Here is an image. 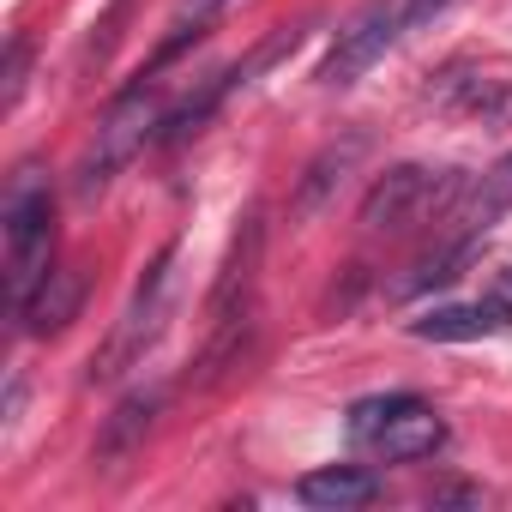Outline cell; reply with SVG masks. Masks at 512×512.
Returning a JSON list of instances; mask_svg holds the SVG:
<instances>
[{
	"label": "cell",
	"instance_id": "cell-11",
	"mask_svg": "<svg viewBox=\"0 0 512 512\" xmlns=\"http://www.w3.org/2000/svg\"><path fill=\"white\" fill-rule=\"evenodd\" d=\"M374 494H380V482L362 464H326V470H308L296 482V500L314 512H350V506H368Z\"/></svg>",
	"mask_w": 512,
	"mask_h": 512
},
{
	"label": "cell",
	"instance_id": "cell-6",
	"mask_svg": "<svg viewBox=\"0 0 512 512\" xmlns=\"http://www.w3.org/2000/svg\"><path fill=\"white\" fill-rule=\"evenodd\" d=\"M428 109L470 115V121H506L512 115V79H494L482 61H446L428 85Z\"/></svg>",
	"mask_w": 512,
	"mask_h": 512
},
{
	"label": "cell",
	"instance_id": "cell-5",
	"mask_svg": "<svg viewBox=\"0 0 512 512\" xmlns=\"http://www.w3.org/2000/svg\"><path fill=\"white\" fill-rule=\"evenodd\" d=\"M404 31V13L392 7V0H368V7L338 31V43H332V55L320 61V85H332V91H344V85H356L386 49H392V37Z\"/></svg>",
	"mask_w": 512,
	"mask_h": 512
},
{
	"label": "cell",
	"instance_id": "cell-15",
	"mask_svg": "<svg viewBox=\"0 0 512 512\" xmlns=\"http://www.w3.org/2000/svg\"><path fill=\"white\" fill-rule=\"evenodd\" d=\"M506 211H512V157H500V163L482 175V187L470 193V205H464V235H476V241H482Z\"/></svg>",
	"mask_w": 512,
	"mask_h": 512
},
{
	"label": "cell",
	"instance_id": "cell-22",
	"mask_svg": "<svg viewBox=\"0 0 512 512\" xmlns=\"http://www.w3.org/2000/svg\"><path fill=\"white\" fill-rule=\"evenodd\" d=\"M506 290H512V266H506Z\"/></svg>",
	"mask_w": 512,
	"mask_h": 512
},
{
	"label": "cell",
	"instance_id": "cell-17",
	"mask_svg": "<svg viewBox=\"0 0 512 512\" xmlns=\"http://www.w3.org/2000/svg\"><path fill=\"white\" fill-rule=\"evenodd\" d=\"M410 404H422V398H416V392H386V398H362V404H350V440L374 446V434H380L392 416H404Z\"/></svg>",
	"mask_w": 512,
	"mask_h": 512
},
{
	"label": "cell",
	"instance_id": "cell-14",
	"mask_svg": "<svg viewBox=\"0 0 512 512\" xmlns=\"http://www.w3.org/2000/svg\"><path fill=\"white\" fill-rule=\"evenodd\" d=\"M247 344H253V308L217 314V320H211V344H205V356H199V374H193V386H217L229 368H241Z\"/></svg>",
	"mask_w": 512,
	"mask_h": 512
},
{
	"label": "cell",
	"instance_id": "cell-10",
	"mask_svg": "<svg viewBox=\"0 0 512 512\" xmlns=\"http://www.w3.org/2000/svg\"><path fill=\"white\" fill-rule=\"evenodd\" d=\"M79 302H85V272H73V266H55L37 290H31V302L19 308V320H25V332H37V338H55V332H67L73 320H79Z\"/></svg>",
	"mask_w": 512,
	"mask_h": 512
},
{
	"label": "cell",
	"instance_id": "cell-21",
	"mask_svg": "<svg viewBox=\"0 0 512 512\" xmlns=\"http://www.w3.org/2000/svg\"><path fill=\"white\" fill-rule=\"evenodd\" d=\"M217 7H223V0H181V19H193V25H199V19H211Z\"/></svg>",
	"mask_w": 512,
	"mask_h": 512
},
{
	"label": "cell",
	"instance_id": "cell-8",
	"mask_svg": "<svg viewBox=\"0 0 512 512\" xmlns=\"http://www.w3.org/2000/svg\"><path fill=\"white\" fill-rule=\"evenodd\" d=\"M368 133H338L308 169H302V187H296V217H314V211H326L332 199H338V187L356 175V163L368 157Z\"/></svg>",
	"mask_w": 512,
	"mask_h": 512
},
{
	"label": "cell",
	"instance_id": "cell-13",
	"mask_svg": "<svg viewBox=\"0 0 512 512\" xmlns=\"http://www.w3.org/2000/svg\"><path fill=\"white\" fill-rule=\"evenodd\" d=\"M440 440H446V422H440L428 404H410L404 416H392V422L374 434V452H380L386 464H410V458H428Z\"/></svg>",
	"mask_w": 512,
	"mask_h": 512
},
{
	"label": "cell",
	"instance_id": "cell-19",
	"mask_svg": "<svg viewBox=\"0 0 512 512\" xmlns=\"http://www.w3.org/2000/svg\"><path fill=\"white\" fill-rule=\"evenodd\" d=\"M452 7V0H410V7H404V31H422L428 19H440Z\"/></svg>",
	"mask_w": 512,
	"mask_h": 512
},
{
	"label": "cell",
	"instance_id": "cell-9",
	"mask_svg": "<svg viewBox=\"0 0 512 512\" xmlns=\"http://www.w3.org/2000/svg\"><path fill=\"white\" fill-rule=\"evenodd\" d=\"M260 247H266V217H260V205H253V211L241 217L235 241H229V260H223V272H217V290H211V320H217V314H235V308H247L253 272H260Z\"/></svg>",
	"mask_w": 512,
	"mask_h": 512
},
{
	"label": "cell",
	"instance_id": "cell-1",
	"mask_svg": "<svg viewBox=\"0 0 512 512\" xmlns=\"http://www.w3.org/2000/svg\"><path fill=\"white\" fill-rule=\"evenodd\" d=\"M0 217H7V302L19 314L31 302V290L55 272L49 266V253H55V205H49V181H43L37 163H25L13 175Z\"/></svg>",
	"mask_w": 512,
	"mask_h": 512
},
{
	"label": "cell",
	"instance_id": "cell-4",
	"mask_svg": "<svg viewBox=\"0 0 512 512\" xmlns=\"http://www.w3.org/2000/svg\"><path fill=\"white\" fill-rule=\"evenodd\" d=\"M157 127H163L157 91H151V85L121 91V97L109 103V115L97 121V139H91V151H85V163H79V199L103 193V187L115 181V169L133 163V151H139L145 139H157Z\"/></svg>",
	"mask_w": 512,
	"mask_h": 512
},
{
	"label": "cell",
	"instance_id": "cell-2",
	"mask_svg": "<svg viewBox=\"0 0 512 512\" xmlns=\"http://www.w3.org/2000/svg\"><path fill=\"white\" fill-rule=\"evenodd\" d=\"M464 199V169H428V163H398L386 169L368 199H362V229L368 235H410L428 217H446Z\"/></svg>",
	"mask_w": 512,
	"mask_h": 512
},
{
	"label": "cell",
	"instance_id": "cell-20",
	"mask_svg": "<svg viewBox=\"0 0 512 512\" xmlns=\"http://www.w3.org/2000/svg\"><path fill=\"white\" fill-rule=\"evenodd\" d=\"M434 506H482V494L476 488H446V494H434Z\"/></svg>",
	"mask_w": 512,
	"mask_h": 512
},
{
	"label": "cell",
	"instance_id": "cell-3",
	"mask_svg": "<svg viewBox=\"0 0 512 512\" xmlns=\"http://www.w3.org/2000/svg\"><path fill=\"white\" fill-rule=\"evenodd\" d=\"M169 284H175V247H163L157 253V266L145 272V284L133 290V302H127V314L115 320V332H109V344L91 356V386H109V380H121L151 344H157V332H163V320H169Z\"/></svg>",
	"mask_w": 512,
	"mask_h": 512
},
{
	"label": "cell",
	"instance_id": "cell-18",
	"mask_svg": "<svg viewBox=\"0 0 512 512\" xmlns=\"http://www.w3.org/2000/svg\"><path fill=\"white\" fill-rule=\"evenodd\" d=\"M25 67H31V43L13 37L7 43V67H0V109H13L25 97Z\"/></svg>",
	"mask_w": 512,
	"mask_h": 512
},
{
	"label": "cell",
	"instance_id": "cell-16",
	"mask_svg": "<svg viewBox=\"0 0 512 512\" xmlns=\"http://www.w3.org/2000/svg\"><path fill=\"white\" fill-rule=\"evenodd\" d=\"M470 253H476V235H458L452 247L422 253V260L410 266V278H398V284H392V296H422V290H434V284H452V278L464 272Z\"/></svg>",
	"mask_w": 512,
	"mask_h": 512
},
{
	"label": "cell",
	"instance_id": "cell-7",
	"mask_svg": "<svg viewBox=\"0 0 512 512\" xmlns=\"http://www.w3.org/2000/svg\"><path fill=\"white\" fill-rule=\"evenodd\" d=\"M157 410H163V392L157 386H145V392H127L109 416H103V428H97V446H91V464L97 470H121L139 446H145V434H151V422H157Z\"/></svg>",
	"mask_w": 512,
	"mask_h": 512
},
{
	"label": "cell",
	"instance_id": "cell-12",
	"mask_svg": "<svg viewBox=\"0 0 512 512\" xmlns=\"http://www.w3.org/2000/svg\"><path fill=\"white\" fill-rule=\"evenodd\" d=\"M512 326V302H470V308H434L428 320H416L410 332L422 344H470V338H488Z\"/></svg>",
	"mask_w": 512,
	"mask_h": 512
}]
</instances>
